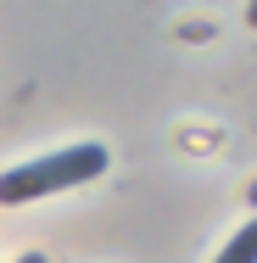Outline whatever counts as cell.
Listing matches in <instances>:
<instances>
[{
  "instance_id": "4",
  "label": "cell",
  "mask_w": 257,
  "mask_h": 263,
  "mask_svg": "<svg viewBox=\"0 0 257 263\" xmlns=\"http://www.w3.org/2000/svg\"><path fill=\"white\" fill-rule=\"evenodd\" d=\"M17 263H45V258H39V252H28V258H17Z\"/></svg>"
},
{
  "instance_id": "1",
  "label": "cell",
  "mask_w": 257,
  "mask_h": 263,
  "mask_svg": "<svg viewBox=\"0 0 257 263\" xmlns=\"http://www.w3.org/2000/svg\"><path fill=\"white\" fill-rule=\"evenodd\" d=\"M106 174V146L84 140V146H67L51 157H34L23 168H6L0 174V208H23V202H39L56 191H73V185H90Z\"/></svg>"
},
{
  "instance_id": "3",
  "label": "cell",
  "mask_w": 257,
  "mask_h": 263,
  "mask_svg": "<svg viewBox=\"0 0 257 263\" xmlns=\"http://www.w3.org/2000/svg\"><path fill=\"white\" fill-rule=\"evenodd\" d=\"M246 23H252V28H257V6H246Z\"/></svg>"
},
{
  "instance_id": "2",
  "label": "cell",
  "mask_w": 257,
  "mask_h": 263,
  "mask_svg": "<svg viewBox=\"0 0 257 263\" xmlns=\"http://www.w3.org/2000/svg\"><path fill=\"white\" fill-rule=\"evenodd\" d=\"M212 263H257V218H246V224L229 235V247H224Z\"/></svg>"
}]
</instances>
